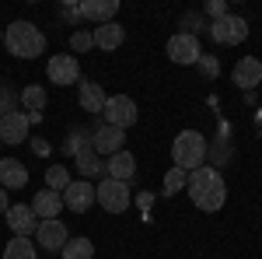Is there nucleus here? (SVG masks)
I'll return each instance as SVG.
<instances>
[{
  "label": "nucleus",
  "instance_id": "7",
  "mask_svg": "<svg viewBox=\"0 0 262 259\" xmlns=\"http://www.w3.org/2000/svg\"><path fill=\"white\" fill-rule=\"evenodd\" d=\"M203 56L200 49V39L192 35V32H175L171 39H168V60L185 67V63H196Z\"/></svg>",
  "mask_w": 262,
  "mask_h": 259
},
{
  "label": "nucleus",
  "instance_id": "30",
  "mask_svg": "<svg viewBox=\"0 0 262 259\" xmlns=\"http://www.w3.org/2000/svg\"><path fill=\"white\" fill-rule=\"evenodd\" d=\"M14 91H11V88H7V84H0V112H4V116H7V112H18V109H14Z\"/></svg>",
  "mask_w": 262,
  "mask_h": 259
},
{
  "label": "nucleus",
  "instance_id": "9",
  "mask_svg": "<svg viewBox=\"0 0 262 259\" xmlns=\"http://www.w3.org/2000/svg\"><path fill=\"white\" fill-rule=\"evenodd\" d=\"M7 228L14 231V238H28L32 231H39V217L28 203H11L7 210Z\"/></svg>",
  "mask_w": 262,
  "mask_h": 259
},
{
  "label": "nucleus",
  "instance_id": "26",
  "mask_svg": "<svg viewBox=\"0 0 262 259\" xmlns=\"http://www.w3.org/2000/svg\"><path fill=\"white\" fill-rule=\"evenodd\" d=\"M185 179H189V172H182V168H168L164 172V196H175L185 189Z\"/></svg>",
  "mask_w": 262,
  "mask_h": 259
},
{
  "label": "nucleus",
  "instance_id": "17",
  "mask_svg": "<svg viewBox=\"0 0 262 259\" xmlns=\"http://www.w3.org/2000/svg\"><path fill=\"white\" fill-rule=\"evenodd\" d=\"M28 186V168L18 158H0V189H21Z\"/></svg>",
  "mask_w": 262,
  "mask_h": 259
},
{
  "label": "nucleus",
  "instance_id": "2",
  "mask_svg": "<svg viewBox=\"0 0 262 259\" xmlns=\"http://www.w3.org/2000/svg\"><path fill=\"white\" fill-rule=\"evenodd\" d=\"M4 49L18 60H35V56L46 53V35L32 21H11L4 28Z\"/></svg>",
  "mask_w": 262,
  "mask_h": 259
},
{
  "label": "nucleus",
  "instance_id": "6",
  "mask_svg": "<svg viewBox=\"0 0 262 259\" xmlns=\"http://www.w3.org/2000/svg\"><path fill=\"white\" fill-rule=\"evenodd\" d=\"M210 39L221 42V46H238V42L248 39V21L242 14H227V18L210 25Z\"/></svg>",
  "mask_w": 262,
  "mask_h": 259
},
{
  "label": "nucleus",
  "instance_id": "8",
  "mask_svg": "<svg viewBox=\"0 0 262 259\" xmlns=\"http://www.w3.org/2000/svg\"><path fill=\"white\" fill-rule=\"evenodd\" d=\"M46 74H49V81L56 88H67V84H77L81 81V63H77V56H49Z\"/></svg>",
  "mask_w": 262,
  "mask_h": 259
},
{
  "label": "nucleus",
  "instance_id": "13",
  "mask_svg": "<svg viewBox=\"0 0 262 259\" xmlns=\"http://www.w3.org/2000/svg\"><path fill=\"white\" fill-rule=\"evenodd\" d=\"M137 175V158L122 147V151H116L112 158L105 161V179H116V182H126L129 186V179Z\"/></svg>",
  "mask_w": 262,
  "mask_h": 259
},
{
  "label": "nucleus",
  "instance_id": "31",
  "mask_svg": "<svg viewBox=\"0 0 262 259\" xmlns=\"http://www.w3.org/2000/svg\"><path fill=\"white\" fill-rule=\"evenodd\" d=\"M206 14H210L213 21L227 18V0H210V4H206Z\"/></svg>",
  "mask_w": 262,
  "mask_h": 259
},
{
  "label": "nucleus",
  "instance_id": "33",
  "mask_svg": "<svg viewBox=\"0 0 262 259\" xmlns=\"http://www.w3.org/2000/svg\"><path fill=\"white\" fill-rule=\"evenodd\" d=\"M11 210V200H7V189H0V214H7Z\"/></svg>",
  "mask_w": 262,
  "mask_h": 259
},
{
  "label": "nucleus",
  "instance_id": "19",
  "mask_svg": "<svg viewBox=\"0 0 262 259\" xmlns=\"http://www.w3.org/2000/svg\"><path fill=\"white\" fill-rule=\"evenodd\" d=\"M74 161H77V172H81V179H95V175H101L105 172V161H101V154L91 147V140L84 144L81 151L74 154Z\"/></svg>",
  "mask_w": 262,
  "mask_h": 259
},
{
  "label": "nucleus",
  "instance_id": "4",
  "mask_svg": "<svg viewBox=\"0 0 262 259\" xmlns=\"http://www.w3.org/2000/svg\"><path fill=\"white\" fill-rule=\"evenodd\" d=\"M95 203H101L108 214H122V210H129L133 193H129V186H126V182L101 179L98 186H95Z\"/></svg>",
  "mask_w": 262,
  "mask_h": 259
},
{
  "label": "nucleus",
  "instance_id": "29",
  "mask_svg": "<svg viewBox=\"0 0 262 259\" xmlns=\"http://www.w3.org/2000/svg\"><path fill=\"white\" fill-rule=\"evenodd\" d=\"M91 46H95V39H91L88 32H74V35H70V49H74V53H88Z\"/></svg>",
  "mask_w": 262,
  "mask_h": 259
},
{
  "label": "nucleus",
  "instance_id": "23",
  "mask_svg": "<svg viewBox=\"0 0 262 259\" xmlns=\"http://www.w3.org/2000/svg\"><path fill=\"white\" fill-rule=\"evenodd\" d=\"M4 259H39V252H35L32 238H11L4 249Z\"/></svg>",
  "mask_w": 262,
  "mask_h": 259
},
{
  "label": "nucleus",
  "instance_id": "18",
  "mask_svg": "<svg viewBox=\"0 0 262 259\" xmlns=\"http://www.w3.org/2000/svg\"><path fill=\"white\" fill-rule=\"evenodd\" d=\"M95 46L98 49H105V53H112V49H119L122 42H126V28H122L119 21H108V25H98L95 28Z\"/></svg>",
  "mask_w": 262,
  "mask_h": 259
},
{
  "label": "nucleus",
  "instance_id": "20",
  "mask_svg": "<svg viewBox=\"0 0 262 259\" xmlns=\"http://www.w3.org/2000/svg\"><path fill=\"white\" fill-rule=\"evenodd\" d=\"M32 210H35V217H39V221L60 217L63 196H60V193H53V189H42V193H35V200H32Z\"/></svg>",
  "mask_w": 262,
  "mask_h": 259
},
{
  "label": "nucleus",
  "instance_id": "5",
  "mask_svg": "<svg viewBox=\"0 0 262 259\" xmlns=\"http://www.w3.org/2000/svg\"><path fill=\"white\" fill-rule=\"evenodd\" d=\"M101 119L108 123V126H116V130H129L133 123L140 119L137 102L129 98V95H112V98L105 102V109H101Z\"/></svg>",
  "mask_w": 262,
  "mask_h": 259
},
{
  "label": "nucleus",
  "instance_id": "35",
  "mask_svg": "<svg viewBox=\"0 0 262 259\" xmlns=\"http://www.w3.org/2000/svg\"><path fill=\"white\" fill-rule=\"evenodd\" d=\"M0 119H4V112H0Z\"/></svg>",
  "mask_w": 262,
  "mask_h": 259
},
{
  "label": "nucleus",
  "instance_id": "27",
  "mask_svg": "<svg viewBox=\"0 0 262 259\" xmlns=\"http://www.w3.org/2000/svg\"><path fill=\"white\" fill-rule=\"evenodd\" d=\"M196 67H200V74H203L206 81H213L217 74H221V63H217V56H206V53L196 60Z\"/></svg>",
  "mask_w": 262,
  "mask_h": 259
},
{
  "label": "nucleus",
  "instance_id": "11",
  "mask_svg": "<svg viewBox=\"0 0 262 259\" xmlns=\"http://www.w3.org/2000/svg\"><path fill=\"white\" fill-rule=\"evenodd\" d=\"M35 238H39L42 249H49V252H60L63 245L70 242V231H67V224L60 217L53 221H39V231H35Z\"/></svg>",
  "mask_w": 262,
  "mask_h": 259
},
{
  "label": "nucleus",
  "instance_id": "15",
  "mask_svg": "<svg viewBox=\"0 0 262 259\" xmlns=\"http://www.w3.org/2000/svg\"><path fill=\"white\" fill-rule=\"evenodd\" d=\"M28 140V116L25 112H7L0 119V144H25Z\"/></svg>",
  "mask_w": 262,
  "mask_h": 259
},
{
  "label": "nucleus",
  "instance_id": "3",
  "mask_svg": "<svg viewBox=\"0 0 262 259\" xmlns=\"http://www.w3.org/2000/svg\"><path fill=\"white\" fill-rule=\"evenodd\" d=\"M206 158H210V144L196 130H182L179 137H175V144H171V161H175V168H182V172L203 168Z\"/></svg>",
  "mask_w": 262,
  "mask_h": 259
},
{
  "label": "nucleus",
  "instance_id": "22",
  "mask_svg": "<svg viewBox=\"0 0 262 259\" xmlns=\"http://www.w3.org/2000/svg\"><path fill=\"white\" fill-rule=\"evenodd\" d=\"M21 102H25L28 116H39L42 109H46V88H39V84H28V88L21 91Z\"/></svg>",
  "mask_w": 262,
  "mask_h": 259
},
{
  "label": "nucleus",
  "instance_id": "12",
  "mask_svg": "<svg viewBox=\"0 0 262 259\" xmlns=\"http://www.w3.org/2000/svg\"><path fill=\"white\" fill-rule=\"evenodd\" d=\"M122 144H126V130H116V126H108V123H101L98 130L91 133V147L98 151V154H116L122 151Z\"/></svg>",
  "mask_w": 262,
  "mask_h": 259
},
{
  "label": "nucleus",
  "instance_id": "16",
  "mask_svg": "<svg viewBox=\"0 0 262 259\" xmlns=\"http://www.w3.org/2000/svg\"><path fill=\"white\" fill-rule=\"evenodd\" d=\"M116 11H119V0H81V18L98 21V25L116 21Z\"/></svg>",
  "mask_w": 262,
  "mask_h": 259
},
{
  "label": "nucleus",
  "instance_id": "28",
  "mask_svg": "<svg viewBox=\"0 0 262 259\" xmlns=\"http://www.w3.org/2000/svg\"><path fill=\"white\" fill-rule=\"evenodd\" d=\"M88 133H84V130H74V133H70V137H67V144H63V151H67V154H77V151H81L84 144H88Z\"/></svg>",
  "mask_w": 262,
  "mask_h": 259
},
{
  "label": "nucleus",
  "instance_id": "34",
  "mask_svg": "<svg viewBox=\"0 0 262 259\" xmlns=\"http://www.w3.org/2000/svg\"><path fill=\"white\" fill-rule=\"evenodd\" d=\"M0 39H4V32H0Z\"/></svg>",
  "mask_w": 262,
  "mask_h": 259
},
{
  "label": "nucleus",
  "instance_id": "10",
  "mask_svg": "<svg viewBox=\"0 0 262 259\" xmlns=\"http://www.w3.org/2000/svg\"><path fill=\"white\" fill-rule=\"evenodd\" d=\"M60 196H63V207H70L74 214H84V210L95 203V186H91L88 179H74Z\"/></svg>",
  "mask_w": 262,
  "mask_h": 259
},
{
  "label": "nucleus",
  "instance_id": "1",
  "mask_svg": "<svg viewBox=\"0 0 262 259\" xmlns=\"http://www.w3.org/2000/svg\"><path fill=\"white\" fill-rule=\"evenodd\" d=\"M185 189H189L192 203H196L200 210H206V214L221 210L224 200H227V186H224L221 172H217V168H210V165H203V168H196V172H189Z\"/></svg>",
  "mask_w": 262,
  "mask_h": 259
},
{
  "label": "nucleus",
  "instance_id": "25",
  "mask_svg": "<svg viewBox=\"0 0 262 259\" xmlns=\"http://www.w3.org/2000/svg\"><path fill=\"white\" fill-rule=\"evenodd\" d=\"M70 172L63 168V165H53V168H46V189H53V193H63L67 186H70Z\"/></svg>",
  "mask_w": 262,
  "mask_h": 259
},
{
  "label": "nucleus",
  "instance_id": "24",
  "mask_svg": "<svg viewBox=\"0 0 262 259\" xmlns=\"http://www.w3.org/2000/svg\"><path fill=\"white\" fill-rule=\"evenodd\" d=\"M60 252H63V259H91L95 256V245H91L88 238H70Z\"/></svg>",
  "mask_w": 262,
  "mask_h": 259
},
{
  "label": "nucleus",
  "instance_id": "14",
  "mask_svg": "<svg viewBox=\"0 0 262 259\" xmlns=\"http://www.w3.org/2000/svg\"><path fill=\"white\" fill-rule=\"evenodd\" d=\"M231 81H234L242 91L262 84V60H255V56H242V60L234 63V70H231Z\"/></svg>",
  "mask_w": 262,
  "mask_h": 259
},
{
  "label": "nucleus",
  "instance_id": "32",
  "mask_svg": "<svg viewBox=\"0 0 262 259\" xmlns=\"http://www.w3.org/2000/svg\"><path fill=\"white\" fill-rule=\"evenodd\" d=\"M60 14L70 21V25H77V21H81V4H60Z\"/></svg>",
  "mask_w": 262,
  "mask_h": 259
},
{
  "label": "nucleus",
  "instance_id": "21",
  "mask_svg": "<svg viewBox=\"0 0 262 259\" xmlns=\"http://www.w3.org/2000/svg\"><path fill=\"white\" fill-rule=\"evenodd\" d=\"M105 102H108V95L101 91V84H95V81H84V84H81V109H84V112L101 116Z\"/></svg>",
  "mask_w": 262,
  "mask_h": 259
}]
</instances>
